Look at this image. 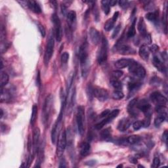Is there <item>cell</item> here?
Wrapping results in <instances>:
<instances>
[{
	"mask_svg": "<svg viewBox=\"0 0 168 168\" xmlns=\"http://www.w3.org/2000/svg\"><path fill=\"white\" fill-rule=\"evenodd\" d=\"M79 57L80 60V66L82 69V75L83 77H86L89 70V59L88 55V43L85 41L82 44L79 50Z\"/></svg>",
	"mask_w": 168,
	"mask_h": 168,
	"instance_id": "cell-1",
	"label": "cell"
},
{
	"mask_svg": "<svg viewBox=\"0 0 168 168\" xmlns=\"http://www.w3.org/2000/svg\"><path fill=\"white\" fill-rule=\"evenodd\" d=\"M76 124L79 133L82 136L85 132V108L83 106H79L77 107Z\"/></svg>",
	"mask_w": 168,
	"mask_h": 168,
	"instance_id": "cell-2",
	"label": "cell"
},
{
	"mask_svg": "<svg viewBox=\"0 0 168 168\" xmlns=\"http://www.w3.org/2000/svg\"><path fill=\"white\" fill-rule=\"evenodd\" d=\"M108 41L105 36H102L101 39V46L97 54V60L100 64L106 63L108 57Z\"/></svg>",
	"mask_w": 168,
	"mask_h": 168,
	"instance_id": "cell-3",
	"label": "cell"
},
{
	"mask_svg": "<svg viewBox=\"0 0 168 168\" xmlns=\"http://www.w3.org/2000/svg\"><path fill=\"white\" fill-rule=\"evenodd\" d=\"M51 21L54 25L55 37L58 42H60L63 38V29L60 19L56 13H54L51 16Z\"/></svg>",
	"mask_w": 168,
	"mask_h": 168,
	"instance_id": "cell-4",
	"label": "cell"
},
{
	"mask_svg": "<svg viewBox=\"0 0 168 168\" xmlns=\"http://www.w3.org/2000/svg\"><path fill=\"white\" fill-rule=\"evenodd\" d=\"M129 67V72L139 78L143 79L146 76V70L144 68L137 62L133 60Z\"/></svg>",
	"mask_w": 168,
	"mask_h": 168,
	"instance_id": "cell-5",
	"label": "cell"
},
{
	"mask_svg": "<svg viewBox=\"0 0 168 168\" xmlns=\"http://www.w3.org/2000/svg\"><path fill=\"white\" fill-rule=\"evenodd\" d=\"M54 46H55L54 38L53 36V35H50L46 44V51H45L44 63L45 64H46V66L48 65L51 57L53 56V51H54Z\"/></svg>",
	"mask_w": 168,
	"mask_h": 168,
	"instance_id": "cell-6",
	"label": "cell"
},
{
	"mask_svg": "<svg viewBox=\"0 0 168 168\" xmlns=\"http://www.w3.org/2000/svg\"><path fill=\"white\" fill-rule=\"evenodd\" d=\"M53 99L52 95H49V96L47 97L46 101H45L43 106V115H42L43 122L44 124H46L49 121V116L51 112V107H52L53 105Z\"/></svg>",
	"mask_w": 168,
	"mask_h": 168,
	"instance_id": "cell-7",
	"label": "cell"
},
{
	"mask_svg": "<svg viewBox=\"0 0 168 168\" xmlns=\"http://www.w3.org/2000/svg\"><path fill=\"white\" fill-rule=\"evenodd\" d=\"M57 143V153L59 156H61L64 153V151L65 150L67 143V136L66 131L63 130L60 132L59 135Z\"/></svg>",
	"mask_w": 168,
	"mask_h": 168,
	"instance_id": "cell-8",
	"label": "cell"
},
{
	"mask_svg": "<svg viewBox=\"0 0 168 168\" xmlns=\"http://www.w3.org/2000/svg\"><path fill=\"white\" fill-rule=\"evenodd\" d=\"M119 110L118 109H115L114 111H112V112L109 113V114L106 116V117H105V118L103 119L102 121L98 123V124L95 125V128L97 130H101V129L104 127L105 125L111 123L113 119L117 117L118 115L119 114Z\"/></svg>",
	"mask_w": 168,
	"mask_h": 168,
	"instance_id": "cell-9",
	"label": "cell"
},
{
	"mask_svg": "<svg viewBox=\"0 0 168 168\" xmlns=\"http://www.w3.org/2000/svg\"><path fill=\"white\" fill-rule=\"evenodd\" d=\"M137 108L140 110L141 112H143L146 116V117L150 118V116L152 114L151 112V105L147 100L146 99H142L139 102L137 101L136 105Z\"/></svg>",
	"mask_w": 168,
	"mask_h": 168,
	"instance_id": "cell-10",
	"label": "cell"
},
{
	"mask_svg": "<svg viewBox=\"0 0 168 168\" xmlns=\"http://www.w3.org/2000/svg\"><path fill=\"white\" fill-rule=\"evenodd\" d=\"M150 100L153 102H154L155 105L157 106H166L167 103V99L166 97L161 95L160 92L158 91H154L153 92L150 96Z\"/></svg>",
	"mask_w": 168,
	"mask_h": 168,
	"instance_id": "cell-11",
	"label": "cell"
},
{
	"mask_svg": "<svg viewBox=\"0 0 168 168\" xmlns=\"http://www.w3.org/2000/svg\"><path fill=\"white\" fill-rule=\"evenodd\" d=\"M116 49H117V51L119 54L124 55H134L136 53V51H135L133 47L128 46V45L122 43H118L117 46H116Z\"/></svg>",
	"mask_w": 168,
	"mask_h": 168,
	"instance_id": "cell-12",
	"label": "cell"
},
{
	"mask_svg": "<svg viewBox=\"0 0 168 168\" xmlns=\"http://www.w3.org/2000/svg\"><path fill=\"white\" fill-rule=\"evenodd\" d=\"M93 95L94 97L97 99L99 101L104 102L108 98V93L106 89L100 88H95L93 90Z\"/></svg>",
	"mask_w": 168,
	"mask_h": 168,
	"instance_id": "cell-13",
	"label": "cell"
},
{
	"mask_svg": "<svg viewBox=\"0 0 168 168\" xmlns=\"http://www.w3.org/2000/svg\"><path fill=\"white\" fill-rule=\"evenodd\" d=\"M32 148H33V154L35 155L37 153L39 147V141H40V130L38 127H35L33 130V135H32Z\"/></svg>",
	"mask_w": 168,
	"mask_h": 168,
	"instance_id": "cell-14",
	"label": "cell"
},
{
	"mask_svg": "<svg viewBox=\"0 0 168 168\" xmlns=\"http://www.w3.org/2000/svg\"><path fill=\"white\" fill-rule=\"evenodd\" d=\"M89 36L91 42L94 45H98L101 41V35L95 28H91L89 30Z\"/></svg>",
	"mask_w": 168,
	"mask_h": 168,
	"instance_id": "cell-15",
	"label": "cell"
},
{
	"mask_svg": "<svg viewBox=\"0 0 168 168\" xmlns=\"http://www.w3.org/2000/svg\"><path fill=\"white\" fill-rule=\"evenodd\" d=\"M69 27L71 30H75L76 27V13L74 11H70L66 14Z\"/></svg>",
	"mask_w": 168,
	"mask_h": 168,
	"instance_id": "cell-16",
	"label": "cell"
},
{
	"mask_svg": "<svg viewBox=\"0 0 168 168\" xmlns=\"http://www.w3.org/2000/svg\"><path fill=\"white\" fill-rule=\"evenodd\" d=\"M131 122L130 119L126 118H123L118 123V129L119 131L124 132L126 130H127L129 127L131 126Z\"/></svg>",
	"mask_w": 168,
	"mask_h": 168,
	"instance_id": "cell-17",
	"label": "cell"
},
{
	"mask_svg": "<svg viewBox=\"0 0 168 168\" xmlns=\"http://www.w3.org/2000/svg\"><path fill=\"white\" fill-rule=\"evenodd\" d=\"M118 16H119V13L116 12L114 15H113V17L111 18L108 19V20L106 22L104 27V28L106 31L108 32L112 30L113 27H114L116 20H117L118 18Z\"/></svg>",
	"mask_w": 168,
	"mask_h": 168,
	"instance_id": "cell-18",
	"label": "cell"
},
{
	"mask_svg": "<svg viewBox=\"0 0 168 168\" xmlns=\"http://www.w3.org/2000/svg\"><path fill=\"white\" fill-rule=\"evenodd\" d=\"M153 63L154 66L156 68V69L161 72H166V67L163 62H161L160 59L156 56H154L153 59Z\"/></svg>",
	"mask_w": 168,
	"mask_h": 168,
	"instance_id": "cell-19",
	"label": "cell"
},
{
	"mask_svg": "<svg viewBox=\"0 0 168 168\" xmlns=\"http://www.w3.org/2000/svg\"><path fill=\"white\" fill-rule=\"evenodd\" d=\"M91 152V145L87 142H83L80 144V153L82 156H87Z\"/></svg>",
	"mask_w": 168,
	"mask_h": 168,
	"instance_id": "cell-20",
	"label": "cell"
},
{
	"mask_svg": "<svg viewBox=\"0 0 168 168\" xmlns=\"http://www.w3.org/2000/svg\"><path fill=\"white\" fill-rule=\"evenodd\" d=\"M133 61V60L131 59H122L116 61L115 63V66L119 69H124V68L130 66Z\"/></svg>",
	"mask_w": 168,
	"mask_h": 168,
	"instance_id": "cell-21",
	"label": "cell"
},
{
	"mask_svg": "<svg viewBox=\"0 0 168 168\" xmlns=\"http://www.w3.org/2000/svg\"><path fill=\"white\" fill-rule=\"evenodd\" d=\"M139 56L141 57L142 59H143L144 60H148L150 55L149 48L147 47V45H142L139 48Z\"/></svg>",
	"mask_w": 168,
	"mask_h": 168,
	"instance_id": "cell-22",
	"label": "cell"
},
{
	"mask_svg": "<svg viewBox=\"0 0 168 168\" xmlns=\"http://www.w3.org/2000/svg\"><path fill=\"white\" fill-rule=\"evenodd\" d=\"M27 4L28 7L30 9L32 12H34L35 13L37 14L41 13V7L38 2L32 0V1H28L27 2Z\"/></svg>",
	"mask_w": 168,
	"mask_h": 168,
	"instance_id": "cell-23",
	"label": "cell"
},
{
	"mask_svg": "<svg viewBox=\"0 0 168 168\" xmlns=\"http://www.w3.org/2000/svg\"><path fill=\"white\" fill-rule=\"evenodd\" d=\"M137 29H138L139 32L140 34L143 38H144L148 34L147 32L146 25H145L143 18L141 17L139 18V21L138 24H137Z\"/></svg>",
	"mask_w": 168,
	"mask_h": 168,
	"instance_id": "cell-24",
	"label": "cell"
},
{
	"mask_svg": "<svg viewBox=\"0 0 168 168\" xmlns=\"http://www.w3.org/2000/svg\"><path fill=\"white\" fill-rule=\"evenodd\" d=\"M137 99H132L131 101L130 102V103L128 104L127 106V111L128 112L130 113V114L132 116H137V115L138 114V112L135 111V107L136 106V105L137 103Z\"/></svg>",
	"mask_w": 168,
	"mask_h": 168,
	"instance_id": "cell-25",
	"label": "cell"
},
{
	"mask_svg": "<svg viewBox=\"0 0 168 168\" xmlns=\"http://www.w3.org/2000/svg\"><path fill=\"white\" fill-rule=\"evenodd\" d=\"M141 140V138L140 136H139V135H131V136L128 137L124 141H123V142H124V143H127V144H135L139 143Z\"/></svg>",
	"mask_w": 168,
	"mask_h": 168,
	"instance_id": "cell-26",
	"label": "cell"
},
{
	"mask_svg": "<svg viewBox=\"0 0 168 168\" xmlns=\"http://www.w3.org/2000/svg\"><path fill=\"white\" fill-rule=\"evenodd\" d=\"M101 138L102 139L108 141L111 140V128H106L104 130H102L101 132Z\"/></svg>",
	"mask_w": 168,
	"mask_h": 168,
	"instance_id": "cell-27",
	"label": "cell"
},
{
	"mask_svg": "<svg viewBox=\"0 0 168 168\" xmlns=\"http://www.w3.org/2000/svg\"><path fill=\"white\" fill-rule=\"evenodd\" d=\"M167 118V113H162V114H159L157 117L154 119V125L156 127H159V126L162 124V123L166 120Z\"/></svg>",
	"mask_w": 168,
	"mask_h": 168,
	"instance_id": "cell-28",
	"label": "cell"
},
{
	"mask_svg": "<svg viewBox=\"0 0 168 168\" xmlns=\"http://www.w3.org/2000/svg\"><path fill=\"white\" fill-rule=\"evenodd\" d=\"M38 118V106L36 105H34L32 107V115L30 118V124L32 125H34L35 124V122Z\"/></svg>",
	"mask_w": 168,
	"mask_h": 168,
	"instance_id": "cell-29",
	"label": "cell"
},
{
	"mask_svg": "<svg viewBox=\"0 0 168 168\" xmlns=\"http://www.w3.org/2000/svg\"><path fill=\"white\" fill-rule=\"evenodd\" d=\"M9 81V76L8 74L5 72H1V80H0V84L1 88H3L8 83Z\"/></svg>",
	"mask_w": 168,
	"mask_h": 168,
	"instance_id": "cell-30",
	"label": "cell"
},
{
	"mask_svg": "<svg viewBox=\"0 0 168 168\" xmlns=\"http://www.w3.org/2000/svg\"><path fill=\"white\" fill-rule=\"evenodd\" d=\"M145 17H146V18L147 20H148L149 21L156 22H157V20L158 18V13L157 11L148 13L145 15Z\"/></svg>",
	"mask_w": 168,
	"mask_h": 168,
	"instance_id": "cell-31",
	"label": "cell"
},
{
	"mask_svg": "<svg viewBox=\"0 0 168 168\" xmlns=\"http://www.w3.org/2000/svg\"><path fill=\"white\" fill-rule=\"evenodd\" d=\"M135 23H136V21L134 20L133 21V23L131 25V27L129 28V30L127 31V38H133L134 35L136 34V29H135Z\"/></svg>",
	"mask_w": 168,
	"mask_h": 168,
	"instance_id": "cell-32",
	"label": "cell"
},
{
	"mask_svg": "<svg viewBox=\"0 0 168 168\" xmlns=\"http://www.w3.org/2000/svg\"><path fill=\"white\" fill-rule=\"evenodd\" d=\"M141 85L140 83H138L136 82H131L128 83V89L131 93L135 92L139 88Z\"/></svg>",
	"mask_w": 168,
	"mask_h": 168,
	"instance_id": "cell-33",
	"label": "cell"
},
{
	"mask_svg": "<svg viewBox=\"0 0 168 168\" xmlns=\"http://www.w3.org/2000/svg\"><path fill=\"white\" fill-rule=\"evenodd\" d=\"M111 83L113 88L116 90H120L122 89V84L118 79L112 78L111 80Z\"/></svg>",
	"mask_w": 168,
	"mask_h": 168,
	"instance_id": "cell-34",
	"label": "cell"
},
{
	"mask_svg": "<svg viewBox=\"0 0 168 168\" xmlns=\"http://www.w3.org/2000/svg\"><path fill=\"white\" fill-rule=\"evenodd\" d=\"M124 97V94L120 90H116L112 93V98L115 100H120Z\"/></svg>",
	"mask_w": 168,
	"mask_h": 168,
	"instance_id": "cell-35",
	"label": "cell"
},
{
	"mask_svg": "<svg viewBox=\"0 0 168 168\" xmlns=\"http://www.w3.org/2000/svg\"><path fill=\"white\" fill-rule=\"evenodd\" d=\"M102 5V9L103 11H104L106 15H108L110 13V5H109V1L107 0H105V1H101Z\"/></svg>",
	"mask_w": 168,
	"mask_h": 168,
	"instance_id": "cell-36",
	"label": "cell"
},
{
	"mask_svg": "<svg viewBox=\"0 0 168 168\" xmlns=\"http://www.w3.org/2000/svg\"><path fill=\"white\" fill-rule=\"evenodd\" d=\"M69 54L67 52H64L60 57V60H61V64L63 65H66V64L69 61Z\"/></svg>",
	"mask_w": 168,
	"mask_h": 168,
	"instance_id": "cell-37",
	"label": "cell"
},
{
	"mask_svg": "<svg viewBox=\"0 0 168 168\" xmlns=\"http://www.w3.org/2000/svg\"><path fill=\"white\" fill-rule=\"evenodd\" d=\"M142 127H143V122H142V121H136L133 124V128L135 131L139 130Z\"/></svg>",
	"mask_w": 168,
	"mask_h": 168,
	"instance_id": "cell-38",
	"label": "cell"
},
{
	"mask_svg": "<svg viewBox=\"0 0 168 168\" xmlns=\"http://www.w3.org/2000/svg\"><path fill=\"white\" fill-rule=\"evenodd\" d=\"M38 29H39V31H40V34L41 35V36L43 37V38H44L45 36H46V29H45L44 27L41 24L38 23Z\"/></svg>",
	"mask_w": 168,
	"mask_h": 168,
	"instance_id": "cell-39",
	"label": "cell"
},
{
	"mask_svg": "<svg viewBox=\"0 0 168 168\" xmlns=\"http://www.w3.org/2000/svg\"><path fill=\"white\" fill-rule=\"evenodd\" d=\"M93 15H94V17L95 18L96 21L98 22L99 18V13L97 7V6L95 5H93Z\"/></svg>",
	"mask_w": 168,
	"mask_h": 168,
	"instance_id": "cell-40",
	"label": "cell"
},
{
	"mask_svg": "<svg viewBox=\"0 0 168 168\" xmlns=\"http://www.w3.org/2000/svg\"><path fill=\"white\" fill-rule=\"evenodd\" d=\"M122 76H123V72L121 70H115L112 72L113 78L118 79L119 77H121Z\"/></svg>",
	"mask_w": 168,
	"mask_h": 168,
	"instance_id": "cell-41",
	"label": "cell"
},
{
	"mask_svg": "<svg viewBox=\"0 0 168 168\" xmlns=\"http://www.w3.org/2000/svg\"><path fill=\"white\" fill-rule=\"evenodd\" d=\"M93 90H94V88H93L91 85H89L88 86L87 91H88V94L89 96L90 99H91L93 98V97H94V95H93Z\"/></svg>",
	"mask_w": 168,
	"mask_h": 168,
	"instance_id": "cell-42",
	"label": "cell"
},
{
	"mask_svg": "<svg viewBox=\"0 0 168 168\" xmlns=\"http://www.w3.org/2000/svg\"><path fill=\"white\" fill-rule=\"evenodd\" d=\"M120 29H121V24H118L117 27H116V28L114 29V32H113V34L112 35V38H115L116 37H117V35H118L119 31H120Z\"/></svg>",
	"mask_w": 168,
	"mask_h": 168,
	"instance_id": "cell-43",
	"label": "cell"
},
{
	"mask_svg": "<svg viewBox=\"0 0 168 168\" xmlns=\"http://www.w3.org/2000/svg\"><path fill=\"white\" fill-rule=\"evenodd\" d=\"M160 164V158H158V157H157V156L154 157V160H153V165H152V167H154V168H156V167H159Z\"/></svg>",
	"mask_w": 168,
	"mask_h": 168,
	"instance_id": "cell-44",
	"label": "cell"
},
{
	"mask_svg": "<svg viewBox=\"0 0 168 168\" xmlns=\"http://www.w3.org/2000/svg\"><path fill=\"white\" fill-rule=\"evenodd\" d=\"M142 122H143V127H148L150 124V118L146 117V118L142 120Z\"/></svg>",
	"mask_w": 168,
	"mask_h": 168,
	"instance_id": "cell-45",
	"label": "cell"
},
{
	"mask_svg": "<svg viewBox=\"0 0 168 168\" xmlns=\"http://www.w3.org/2000/svg\"><path fill=\"white\" fill-rule=\"evenodd\" d=\"M119 5L123 9H127L129 6V2L127 1H124V0H121L119 2Z\"/></svg>",
	"mask_w": 168,
	"mask_h": 168,
	"instance_id": "cell-46",
	"label": "cell"
},
{
	"mask_svg": "<svg viewBox=\"0 0 168 168\" xmlns=\"http://www.w3.org/2000/svg\"><path fill=\"white\" fill-rule=\"evenodd\" d=\"M158 50H159V47L156 44L153 45V46L149 48V51L153 53H156Z\"/></svg>",
	"mask_w": 168,
	"mask_h": 168,
	"instance_id": "cell-47",
	"label": "cell"
},
{
	"mask_svg": "<svg viewBox=\"0 0 168 168\" xmlns=\"http://www.w3.org/2000/svg\"><path fill=\"white\" fill-rule=\"evenodd\" d=\"M111 112H110V111L108 109H107V110H105V111H103L101 114V115H100V118H105V117H106V116H107L108 114H109V113Z\"/></svg>",
	"mask_w": 168,
	"mask_h": 168,
	"instance_id": "cell-48",
	"label": "cell"
},
{
	"mask_svg": "<svg viewBox=\"0 0 168 168\" xmlns=\"http://www.w3.org/2000/svg\"><path fill=\"white\" fill-rule=\"evenodd\" d=\"M96 162H97L96 160H89V161H86L85 164L87 165V166H91H91H95V165L96 164Z\"/></svg>",
	"mask_w": 168,
	"mask_h": 168,
	"instance_id": "cell-49",
	"label": "cell"
},
{
	"mask_svg": "<svg viewBox=\"0 0 168 168\" xmlns=\"http://www.w3.org/2000/svg\"><path fill=\"white\" fill-rule=\"evenodd\" d=\"M167 137H168L167 131H165L164 133L162 135V139L164 141L165 143H167Z\"/></svg>",
	"mask_w": 168,
	"mask_h": 168,
	"instance_id": "cell-50",
	"label": "cell"
},
{
	"mask_svg": "<svg viewBox=\"0 0 168 168\" xmlns=\"http://www.w3.org/2000/svg\"><path fill=\"white\" fill-rule=\"evenodd\" d=\"M36 85L38 87H40V85H41V79H40V72H38L37 77H36Z\"/></svg>",
	"mask_w": 168,
	"mask_h": 168,
	"instance_id": "cell-51",
	"label": "cell"
},
{
	"mask_svg": "<svg viewBox=\"0 0 168 168\" xmlns=\"http://www.w3.org/2000/svg\"><path fill=\"white\" fill-rule=\"evenodd\" d=\"M66 161L64 160V159H62L60 162V165H59V167H66Z\"/></svg>",
	"mask_w": 168,
	"mask_h": 168,
	"instance_id": "cell-52",
	"label": "cell"
},
{
	"mask_svg": "<svg viewBox=\"0 0 168 168\" xmlns=\"http://www.w3.org/2000/svg\"><path fill=\"white\" fill-rule=\"evenodd\" d=\"M118 1H116V0H112V1H109V5L111 6H114L117 4Z\"/></svg>",
	"mask_w": 168,
	"mask_h": 168,
	"instance_id": "cell-53",
	"label": "cell"
},
{
	"mask_svg": "<svg viewBox=\"0 0 168 168\" xmlns=\"http://www.w3.org/2000/svg\"><path fill=\"white\" fill-rule=\"evenodd\" d=\"M161 57H162V59L165 60H167V53L166 52H164L161 53Z\"/></svg>",
	"mask_w": 168,
	"mask_h": 168,
	"instance_id": "cell-54",
	"label": "cell"
},
{
	"mask_svg": "<svg viewBox=\"0 0 168 168\" xmlns=\"http://www.w3.org/2000/svg\"><path fill=\"white\" fill-rule=\"evenodd\" d=\"M130 161L133 164H137V160L136 158H131V159L130 160Z\"/></svg>",
	"mask_w": 168,
	"mask_h": 168,
	"instance_id": "cell-55",
	"label": "cell"
},
{
	"mask_svg": "<svg viewBox=\"0 0 168 168\" xmlns=\"http://www.w3.org/2000/svg\"><path fill=\"white\" fill-rule=\"evenodd\" d=\"M3 116H4V111L1 109V118H3Z\"/></svg>",
	"mask_w": 168,
	"mask_h": 168,
	"instance_id": "cell-56",
	"label": "cell"
},
{
	"mask_svg": "<svg viewBox=\"0 0 168 168\" xmlns=\"http://www.w3.org/2000/svg\"><path fill=\"white\" fill-rule=\"evenodd\" d=\"M123 167V165H122V164H120V165H119V166H117V167L118 168V167Z\"/></svg>",
	"mask_w": 168,
	"mask_h": 168,
	"instance_id": "cell-57",
	"label": "cell"
},
{
	"mask_svg": "<svg viewBox=\"0 0 168 168\" xmlns=\"http://www.w3.org/2000/svg\"><path fill=\"white\" fill-rule=\"evenodd\" d=\"M138 167H144V166H139Z\"/></svg>",
	"mask_w": 168,
	"mask_h": 168,
	"instance_id": "cell-58",
	"label": "cell"
}]
</instances>
